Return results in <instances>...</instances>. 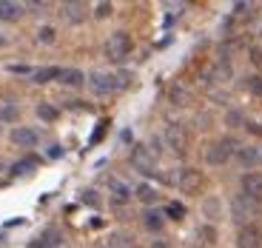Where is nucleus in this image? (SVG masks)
<instances>
[{
    "mask_svg": "<svg viewBox=\"0 0 262 248\" xmlns=\"http://www.w3.org/2000/svg\"><path fill=\"white\" fill-rule=\"evenodd\" d=\"M163 214H165V217H171V220H183V217H185V209L180 205V202H168Z\"/></svg>",
    "mask_w": 262,
    "mask_h": 248,
    "instance_id": "23",
    "label": "nucleus"
},
{
    "mask_svg": "<svg viewBox=\"0 0 262 248\" xmlns=\"http://www.w3.org/2000/svg\"><path fill=\"white\" fill-rule=\"evenodd\" d=\"M131 163L137 166L140 171H151V166H154V154H151L145 146H137V149H134V154H131Z\"/></svg>",
    "mask_w": 262,
    "mask_h": 248,
    "instance_id": "12",
    "label": "nucleus"
},
{
    "mask_svg": "<svg viewBox=\"0 0 262 248\" xmlns=\"http://www.w3.org/2000/svg\"><path fill=\"white\" fill-rule=\"evenodd\" d=\"M203 214H205V220H208L211 225L220 220V214H223V205H220V200H216V197H208V200L203 202Z\"/></svg>",
    "mask_w": 262,
    "mask_h": 248,
    "instance_id": "17",
    "label": "nucleus"
},
{
    "mask_svg": "<svg viewBox=\"0 0 262 248\" xmlns=\"http://www.w3.org/2000/svg\"><path fill=\"white\" fill-rule=\"evenodd\" d=\"M112 191H114V200H117V202H125V200L131 197L128 185H123V183H114V185H112Z\"/></svg>",
    "mask_w": 262,
    "mask_h": 248,
    "instance_id": "27",
    "label": "nucleus"
},
{
    "mask_svg": "<svg viewBox=\"0 0 262 248\" xmlns=\"http://www.w3.org/2000/svg\"><path fill=\"white\" fill-rule=\"evenodd\" d=\"M60 83L63 86H72V89H80V86L85 83V74L80 72V69H60Z\"/></svg>",
    "mask_w": 262,
    "mask_h": 248,
    "instance_id": "13",
    "label": "nucleus"
},
{
    "mask_svg": "<svg viewBox=\"0 0 262 248\" xmlns=\"http://www.w3.org/2000/svg\"><path fill=\"white\" fill-rule=\"evenodd\" d=\"M20 109L14 103H0V123H17Z\"/></svg>",
    "mask_w": 262,
    "mask_h": 248,
    "instance_id": "19",
    "label": "nucleus"
},
{
    "mask_svg": "<svg viewBox=\"0 0 262 248\" xmlns=\"http://www.w3.org/2000/svg\"><path fill=\"white\" fill-rule=\"evenodd\" d=\"M3 43H6V37H3V34H0V46H3Z\"/></svg>",
    "mask_w": 262,
    "mask_h": 248,
    "instance_id": "34",
    "label": "nucleus"
},
{
    "mask_svg": "<svg viewBox=\"0 0 262 248\" xmlns=\"http://www.w3.org/2000/svg\"><path fill=\"white\" fill-rule=\"evenodd\" d=\"M134 194H137L143 202H154V200H157V191L151 189V185H145V183L137 185V191H134Z\"/></svg>",
    "mask_w": 262,
    "mask_h": 248,
    "instance_id": "22",
    "label": "nucleus"
},
{
    "mask_svg": "<svg viewBox=\"0 0 262 248\" xmlns=\"http://www.w3.org/2000/svg\"><path fill=\"white\" fill-rule=\"evenodd\" d=\"M131 34L128 32H114L112 37L105 40V54H108V60H114V63H120V60H125L131 54Z\"/></svg>",
    "mask_w": 262,
    "mask_h": 248,
    "instance_id": "3",
    "label": "nucleus"
},
{
    "mask_svg": "<svg viewBox=\"0 0 262 248\" xmlns=\"http://www.w3.org/2000/svg\"><path fill=\"white\" fill-rule=\"evenodd\" d=\"M259 160H262V149H259Z\"/></svg>",
    "mask_w": 262,
    "mask_h": 248,
    "instance_id": "35",
    "label": "nucleus"
},
{
    "mask_svg": "<svg viewBox=\"0 0 262 248\" xmlns=\"http://www.w3.org/2000/svg\"><path fill=\"white\" fill-rule=\"evenodd\" d=\"M12 72L14 74H32V69L29 66H12Z\"/></svg>",
    "mask_w": 262,
    "mask_h": 248,
    "instance_id": "30",
    "label": "nucleus"
},
{
    "mask_svg": "<svg viewBox=\"0 0 262 248\" xmlns=\"http://www.w3.org/2000/svg\"><path fill=\"white\" fill-rule=\"evenodd\" d=\"M165 146H168L174 154H185V149H188V131H185L183 123L165 126Z\"/></svg>",
    "mask_w": 262,
    "mask_h": 248,
    "instance_id": "4",
    "label": "nucleus"
},
{
    "mask_svg": "<svg viewBox=\"0 0 262 248\" xmlns=\"http://www.w3.org/2000/svg\"><path fill=\"white\" fill-rule=\"evenodd\" d=\"M259 34H262V26H259Z\"/></svg>",
    "mask_w": 262,
    "mask_h": 248,
    "instance_id": "36",
    "label": "nucleus"
},
{
    "mask_svg": "<svg viewBox=\"0 0 262 248\" xmlns=\"http://www.w3.org/2000/svg\"><path fill=\"white\" fill-rule=\"evenodd\" d=\"M57 114H60V111L54 109V106H49V103H40L37 106V117L46 120V123H54V120H57Z\"/></svg>",
    "mask_w": 262,
    "mask_h": 248,
    "instance_id": "21",
    "label": "nucleus"
},
{
    "mask_svg": "<svg viewBox=\"0 0 262 248\" xmlns=\"http://www.w3.org/2000/svg\"><path fill=\"white\" fill-rule=\"evenodd\" d=\"M26 9L20 6V3H12V0H0V20L3 23H14V20L23 17Z\"/></svg>",
    "mask_w": 262,
    "mask_h": 248,
    "instance_id": "11",
    "label": "nucleus"
},
{
    "mask_svg": "<svg viewBox=\"0 0 262 248\" xmlns=\"http://www.w3.org/2000/svg\"><path fill=\"white\" fill-rule=\"evenodd\" d=\"M9 137H12V143L20 146V149H34L37 140H40V134L34 129H29V126H14Z\"/></svg>",
    "mask_w": 262,
    "mask_h": 248,
    "instance_id": "9",
    "label": "nucleus"
},
{
    "mask_svg": "<svg viewBox=\"0 0 262 248\" xmlns=\"http://www.w3.org/2000/svg\"><path fill=\"white\" fill-rule=\"evenodd\" d=\"M256 211H259V205L245 194H236L234 200H231V217H234V222H239V229L254 222Z\"/></svg>",
    "mask_w": 262,
    "mask_h": 248,
    "instance_id": "2",
    "label": "nucleus"
},
{
    "mask_svg": "<svg viewBox=\"0 0 262 248\" xmlns=\"http://www.w3.org/2000/svg\"><path fill=\"white\" fill-rule=\"evenodd\" d=\"M236 248H262V231L259 225H243L236 231Z\"/></svg>",
    "mask_w": 262,
    "mask_h": 248,
    "instance_id": "7",
    "label": "nucleus"
},
{
    "mask_svg": "<svg viewBox=\"0 0 262 248\" xmlns=\"http://www.w3.org/2000/svg\"><path fill=\"white\" fill-rule=\"evenodd\" d=\"M112 3H97V6H94V17H100V20H105L108 17V14H112Z\"/></svg>",
    "mask_w": 262,
    "mask_h": 248,
    "instance_id": "28",
    "label": "nucleus"
},
{
    "mask_svg": "<svg viewBox=\"0 0 262 248\" xmlns=\"http://www.w3.org/2000/svg\"><path fill=\"white\" fill-rule=\"evenodd\" d=\"M54 37H57V32H54L52 26H40V32H37L40 43H46V46H49V43H54Z\"/></svg>",
    "mask_w": 262,
    "mask_h": 248,
    "instance_id": "26",
    "label": "nucleus"
},
{
    "mask_svg": "<svg viewBox=\"0 0 262 248\" xmlns=\"http://www.w3.org/2000/svg\"><path fill=\"white\" fill-rule=\"evenodd\" d=\"M248 131H254V134H262V126H259V123H248Z\"/></svg>",
    "mask_w": 262,
    "mask_h": 248,
    "instance_id": "33",
    "label": "nucleus"
},
{
    "mask_svg": "<svg viewBox=\"0 0 262 248\" xmlns=\"http://www.w3.org/2000/svg\"><path fill=\"white\" fill-rule=\"evenodd\" d=\"M171 103L174 106H188L191 103V92L185 89V86H174V89H171Z\"/></svg>",
    "mask_w": 262,
    "mask_h": 248,
    "instance_id": "20",
    "label": "nucleus"
},
{
    "mask_svg": "<svg viewBox=\"0 0 262 248\" xmlns=\"http://www.w3.org/2000/svg\"><path fill=\"white\" fill-rule=\"evenodd\" d=\"M239 185H243V194L251 197L254 202L262 200V174L259 171H245L243 180H239Z\"/></svg>",
    "mask_w": 262,
    "mask_h": 248,
    "instance_id": "8",
    "label": "nucleus"
},
{
    "mask_svg": "<svg viewBox=\"0 0 262 248\" xmlns=\"http://www.w3.org/2000/svg\"><path fill=\"white\" fill-rule=\"evenodd\" d=\"M34 166H37V160H20V163H14V166H12V174H14V177H20V174H26L29 169H34Z\"/></svg>",
    "mask_w": 262,
    "mask_h": 248,
    "instance_id": "25",
    "label": "nucleus"
},
{
    "mask_svg": "<svg viewBox=\"0 0 262 248\" xmlns=\"http://www.w3.org/2000/svg\"><path fill=\"white\" fill-rule=\"evenodd\" d=\"M151 248H171V245L165 240H154V242H151Z\"/></svg>",
    "mask_w": 262,
    "mask_h": 248,
    "instance_id": "32",
    "label": "nucleus"
},
{
    "mask_svg": "<svg viewBox=\"0 0 262 248\" xmlns=\"http://www.w3.org/2000/svg\"><path fill=\"white\" fill-rule=\"evenodd\" d=\"M85 3H66L63 6V17L69 20V23H80V20L85 17Z\"/></svg>",
    "mask_w": 262,
    "mask_h": 248,
    "instance_id": "15",
    "label": "nucleus"
},
{
    "mask_svg": "<svg viewBox=\"0 0 262 248\" xmlns=\"http://www.w3.org/2000/svg\"><path fill=\"white\" fill-rule=\"evenodd\" d=\"M251 60H254V63H262V52H259V49H251Z\"/></svg>",
    "mask_w": 262,
    "mask_h": 248,
    "instance_id": "31",
    "label": "nucleus"
},
{
    "mask_svg": "<svg viewBox=\"0 0 262 248\" xmlns=\"http://www.w3.org/2000/svg\"><path fill=\"white\" fill-rule=\"evenodd\" d=\"M177 185H180L183 194H200L203 185H205V177H203L200 169H183L180 177H177Z\"/></svg>",
    "mask_w": 262,
    "mask_h": 248,
    "instance_id": "5",
    "label": "nucleus"
},
{
    "mask_svg": "<svg viewBox=\"0 0 262 248\" xmlns=\"http://www.w3.org/2000/svg\"><path fill=\"white\" fill-rule=\"evenodd\" d=\"M234 157L243 169H254V166H259V146H239Z\"/></svg>",
    "mask_w": 262,
    "mask_h": 248,
    "instance_id": "10",
    "label": "nucleus"
},
{
    "mask_svg": "<svg viewBox=\"0 0 262 248\" xmlns=\"http://www.w3.org/2000/svg\"><path fill=\"white\" fill-rule=\"evenodd\" d=\"M85 80H89V89H92L97 97H105V94H112L114 89H117L114 77H112V74H105V72H92Z\"/></svg>",
    "mask_w": 262,
    "mask_h": 248,
    "instance_id": "6",
    "label": "nucleus"
},
{
    "mask_svg": "<svg viewBox=\"0 0 262 248\" xmlns=\"http://www.w3.org/2000/svg\"><path fill=\"white\" fill-rule=\"evenodd\" d=\"M143 225L148 231H160L165 225V214H163V211H157V209H148L143 214Z\"/></svg>",
    "mask_w": 262,
    "mask_h": 248,
    "instance_id": "14",
    "label": "nucleus"
},
{
    "mask_svg": "<svg viewBox=\"0 0 262 248\" xmlns=\"http://www.w3.org/2000/svg\"><path fill=\"white\" fill-rule=\"evenodd\" d=\"M243 120H245L243 111H231V114H228V123H231V126H234V123H243Z\"/></svg>",
    "mask_w": 262,
    "mask_h": 248,
    "instance_id": "29",
    "label": "nucleus"
},
{
    "mask_svg": "<svg viewBox=\"0 0 262 248\" xmlns=\"http://www.w3.org/2000/svg\"><path fill=\"white\" fill-rule=\"evenodd\" d=\"M245 86H248L251 94H259L262 97V74H251V77L245 80Z\"/></svg>",
    "mask_w": 262,
    "mask_h": 248,
    "instance_id": "24",
    "label": "nucleus"
},
{
    "mask_svg": "<svg viewBox=\"0 0 262 248\" xmlns=\"http://www.w3.org/2000/svg\"><path fill=\"white\" fill-rule=\"evenodd\" d=\"M57 77H60L57 66H46V69H34V72H32V80H34V83H40V86L52 83V80H57Z\"/></svg>",
    "mask_w": 262,
    "mask_h": 248,
    "instance_id": "16",
    "label": "nucleus"
},
{
    "mask_svg": "<svg viewBox=\"0 0 262 248\" xmlns=\"http://www.w3.org/2000/svg\"><path fill=\"white\" fill-rule=\"evenodd\" d=\"M196 242H200V245H214L216 242V229L211 222H205V225L196 229Z\"/></svg>",
    "mask_w": 262,
    "mask_h": 248,
    "instance_id": "18",
    "label": "nucleus"
},
{
    "mask_svg": "<svg viewBox=\"0 0 262 248\" xmlns=\"http://www.w3.org/2000/svg\"><path fill=\"white\" fill-rule=\"evenodd\" d=\"M236 149H239V146H236L231 137L214 140V143L205 149V163H208V166H223V163H228L231 157L236 154Z\"/></svg>",
    "mask_w": 262,
    "mask_h": 248,
    "instance_id": "1",
    "label": "nucleus"
}]
</instances>
